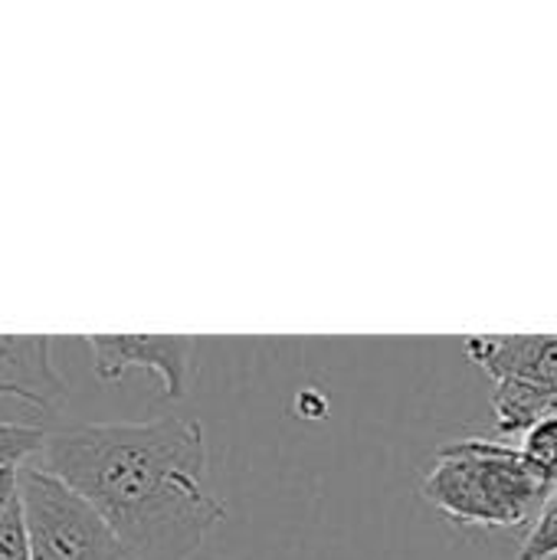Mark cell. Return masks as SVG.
Returning <instances> with one entry per match:
<instances>
[{
	"label": "cell",
	"instance_id": "4",
	"mask_svg": "<svg viewBox=\"0 0 557 560\" xmlns=\"http://www.w3.org/2000/svg\"><path fill=\"white\" fill-rule=\"evenodd\" d=\"M98 381H118L131 368L151 371L164 384V397L177 400L190 381L197 338L190 335H89Z\"/></svg>",
	"mask_w": 557,
	"mask_h": 560
},
{
	"label": "cell",
	"instance_id": "9",
	"mask_svg": "<svg viewBox=\"0 0 557 560\" xmlns=\"http://www.w3.org/2000/svg\"><path fill=\"white\" fill-rule=\"evenodd\" d=\"M53 433L39 430V427H26V423H3L0 420V466H26L30 456L46 453Z\"/></svg>",
	"mask_w": 557,
	"mask_h": 560
},
{
	"label": "cell",
	"instance_id": "2",
	"mask_svg": "<svg viewBox=\"0 0 557 560\" xmlns=\"http://www.w3.org/2000/svg\"><path fill=\"white\" fill-rule=\"evenodd\" d=\"M423 499L456 525L515 528L535 522L555 489L529 466L522 446L460 440L437 450Z\"/></svg>",
	"mask_w": 557,
	"mask_h": 560
},
{
	"label": "cell",
	"instance_id": "8",
	"mask_svg": "<svg viewBox=\"0 0 557 560\" xmlns=\"http://www.w3.org/2000/svg\"><path fill=\"white\" fill-rule=\"evenodd\" d=\"M529 466L557 492V417H548L535 423L522 440H519Z\"/></svg>",
	"mask_w": 557,
	"mask_h": 560
},
{
	"label": "cell",
	"instance_id": "6",
	"mask_svg": "<svg viewBox=\"0 0 557 560\" xmlns=\"http://www.w3.org/2000/svg\"><path fill=\"white\" fill-rule=\"evenodd\" d=\"M0 397L59 410L66 381L53 368L49 335H0Z\"/></svg>",
	"mask_w": 557,
	"mask_h": 560
},
{
	"label": "cell",
	"instance_id": "7",
	"mask_svg": "<svg viewBox=\"0 0 557 560\" xmlns=\"http://www.w3.org/2000/svg\"><path fill=\"white\" fill-rule=\"evenodd\" d=\"M492 410L502 436H525L535 423L557 417V390L532 387V384H496L492 390Z\"/></svg>",
	"mask_w": 557,
	"mask_h": 560
},
{
	"label": "cell",
	"instance_id": "3",
	"mask_svg": "<svg viewBox=\"0 0 557 560\" xmlns=\"http://www.w3.org/2000/svg\"><path fill=\"white\" fill-rule=\"evenodd\" d=\"M20 499L30 560H125L102 515L49 469L23 466Z\"/></svg>",
	"mask_w": 557,
	"mask_h": 560
},
{
	"label": "cell",
	"instance_id": "1",
	"mask_svg": "<svg viewBox=\"0 0 557 560\" xmlns=\"http://www.w3.org/2000/svg\"><path fill=\"white\" fill-rule=\"evenodd\" d=\"M46 469L102 515L125 560H187L223 522L207 489L204 427L187 417L59 430Z\"/></svg>",
	"mask_w": 557,
	"mask_h": 560
},
{
	"label": "cell",
	"instance_id": "5",
	"mask_svg": "<svg viewBox=\"0 0 557 560\" xmlns=\"http://www.w3.org/2000/svg\"><path fill=\"white\" fill-rule=\"evenodd\" d=\"M466 358L496 384H532L557 390V335H469Z\"/></svg>",
	"mask_w": 557,
	"mask_h": 560
},
{
	"label": "cell",
	"instance_id": "10",
	"mask_svg": "<svg viewBox=\"0 0 557 560\" xmlns=\"http://www.w3.org/2000/svg\"><path fill=\"white\" fill-rule=\"evenodd\" d=\"M557 558V492L545 502L538 518L532 522V532L522 541L519 560H552Z\"/></svg>",
	"mask_w": 557,
	"mask_h": 560
},
{
	"label": "cell",
	"instance_id": "11",
	"mask_svg": "<svg viewBox=\"0 0 557 560\" xmlns=\"http://www.w3.org/2000/svg\"><path fill=\"white\" fill-rule=\"evenodd\" d=\"M20 466H0V522L20 502Z\"/></svg>",
	"mask_w": 557,
	"mask_h": 560
}]
</instances>
